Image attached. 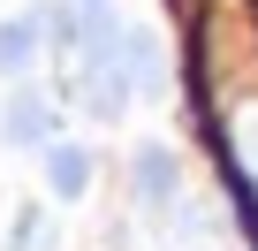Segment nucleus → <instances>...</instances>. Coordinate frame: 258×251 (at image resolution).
<instances>
[{"label":"nucleus","mask_w":258,"mask_h":251,"mask_svg":"<svg viewBox=\"0 0 258 251\" xmlns=\"http://www.w3.org/2000/svg\"><path fill=\"white\" fill-rule=\"evenodd\" d=\"M53 130H61V114H53V99H38V91H8V107H0V137H8V153H46L53 145Z\"/></svg>","instance_id":"nucleus-1"},{"label":"nucleus","mask_w":258,"mask_h":251,"mask_svg":"<svg viewBox=\"0 0 258 251\" xmlns=\"http://www.w3.org/2000/svg\"><path fill=\"white\" fill-rule=\"evenodd\" d=\"M38 160H46V198L76 206V198L91 190V153H84V145H61V137H53V145H46Z\"/></svg>","instance_id":"nucleus-2"},{"label":"nucleus","mask_w":258,"mask_h":251,"mask_svg":"<svg viewBox=\"0 0 258 251\" xmlns=\"http://www.w3.org/2000/svg\"><path fill=\"white\" fill-rule=\"evenodd\" d=\"M38 38H46L38 16H8V23H0V84H23L38 69Z\"/></svg>","instance_id":"nucleus-3"},{"label":"nucleus","mask_w":258,"mask_h":251,"mask_svg":"<svg viewBox=\"0 0 258 251\" xmlns=\"http://www.w3.org/2000/svg\"><path fill=\"white\" fill-rule=\"evenodd\" d=\"M129 183H137V198H145V206H175V198H182V168H175V153H167V145H145V153H137V168H129Z\"/></svg>","instance_id":"nucleus-4"},{"label":"nucleus","mask_w":258,"mask_h":251,"mask_svg":"<svg viewBox=\"0 0 258 251\" xmlns=\"http://www.w3.org/2000/svg\"><path fill=\"white\" fill-rule=\"evenodd\" d=\"M46 243V221L38 213H16V228H8V251H38Z\"/></svg>","instance_id":"nucleus-5"},{"label":"nucleus","mask_w":258,"mask_h":251,"mask_svg":"<svg viewBox=\"0 0 258 251\" xmlns=\"http://www.w3.org/2000/svg\"><path fill=\"white\" fill-rule=\"evenodd\" d=\"M69 8H76V23H84V38H91V31H106V23H114V16H106V0H69ZM76 54H84V46H76Z\"/></svg>","instance_id":"nucleus-6"}]
</instances>
